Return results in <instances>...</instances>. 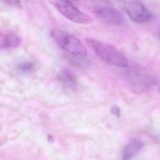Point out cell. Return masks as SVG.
<instances>
[{
    "label": "cell",
    "mask_w": 160,
    "mask_h": 160,
    "mask_svg": "<svg viewBox=\"0 0 160 160\" xmlns=\"http://www.w3.org/2000/svg\"><path fill=\"white\" fill-rule=\"evenodd\" d=\"M86 41L99 58L105 63L118 68L128 67V60L115 47L95 39H87Z\"/></svg>",
    "instance_id": "6da1fadb"
},
{
    "label": "cell",
    "mask_w": 160,
    "mask_h": 160,
    "mask_svg": "<svg viewBox=\"0 0 160 160\" xmlns=\"http://www.w3.org/2000/svg\"><path fill=\"white\" fill-rule=\"evenodd\" d=\"M52 36L60 47L75 57L86 58L87 52L84 44L77 37L63 31L55 30Z\"/></svg>",
    "instance_id": "7a4b0ae2"
},
{
    "label": "cell",
    "mask_w": 160,
    "mask_h": 160,
    "mask_svg": "<svg viewBox=\"0 0 160 160\" xmlns=\"http://www.w3.org/2000/svg\"><path fill=\"white\" fill-rule=\"evenodd\" d=\"M126 76L131 88L137 92L147 90L156 83V78L152 74L138 67L130 68Z\"/></svg>",
    "instance_id": "3957f363"
},
{
    "label": "cell",
    "mask_w": 160,
    "mask_h": 160,
    "mask_svg": "<svg viewBox=\"0 0 160 160\" xmlns=\"http://www.w3.org/2000/svg\"><path fill=\"white\" fill-rule=\"evenodd\" d=\"M119 3L121 8L134 23H147L153 18L152 13L141 2L134 0L122 1L119 2Z\"/></svg>",
    "instance_id": "277c9868"
},
{
    "label": "cell",
    "mask_w": 160,
    "mask_h": 160,
    "mask_svg": "<svg viewBox=\"0 0 160 160\" xmlns=\"http://www.w3.org/2000/svg\"><path fill=\"white\" fill-rule=\"evenodd\" d=\"M53 4L62 15L73 23L86 25L92 22L90 16L79 11L71 2L56 1L53 2Z\"/></svg>",
    "instance_id": "5b68a950"
},
{
    "label": "cell",
    "mask_w": 160,
    "mask_h": 160,
    "mask_svg": "<svg viewBox=\"0 0 160 160\" xmlns=\"http://www.w3.org/2000/svg\"><path fill=\"white\" fill-rule=\"evenodd\" d=\"M96 17L101 21L111 26H122L125 20L121 13L116 9L108 7H100L95 10Z\"/></svg>",
    "instance_id": "8992f818"
},
{
    "label": "cell",
    "mask_w": 160,
    "mask_h": 160,
    "mask_svg": "<svg viewBox=\"0 0 160 160\" xmlns=\"http://www.w3.org/2000/svg\"><path fill=\"white\" fill-rule=\"evenodd\" d=\"M59 79L67 88L74 90L77 88L78 81L76 75L70 69L65 68L61 72Z\"/></svg>",
    "instance_id": "52a82bcc"
},
{
    "label": "cell",
    "mask_w": 160,
    "mask_h": 160,
    "mask_svg": "<svg viewBox=\"0 0 160 160\" xmlns=\"http://www.w3.org/2000/svg\"><path fill=\"white\" fill-rule=\"evenodd\" d=\"M143 143L140 140L134 139L128 143L122 150V160H130L143 148Z\"/></svg>",
    "instance_id": "ba28073f"
},
{
    "label": "cell",
    "mask_w": 160,
    "mask_h": 160,
    "mask_svg": "<svg viewBox=\"0 0 160 160\" xmlns=\"http://www.w3.org/2000/svg\"><path fill=\"white\" fill-rule=\"evenodd\" d=\"M20 38L14 32L8 33L2 40V45L5 47L16 48L20 44Z\"/></svg>",
    "instance_id": "9c48e42d"
},
{
    "label": "cell",
    "mask_w": 160,
    "mask_h": 160,
    "mask_svg": "<svg viewBox=\"0 0 160 160\" xmlns=\"http://www.w3.org/2000/svg\"><path fill=\"white\" fill-rule=\"evenodd\" d=\"M33 64L32 62H24L19 63L18 66V68L21 72L27 73L31 71L33 69Z\"/></svg>",
    "instance_id": "30bf717a"
},
{
    "label": "cell",
    "mask_w": 160,
    "mask_h": 160,
    "mask_svg": "<svg viewBox=\"0 0 160 160\" xmlns=\"http://www.w3.org/2000/svg\"><path fill=\"white\" fill-rule=\"evenodd\" d=\"M111 113L115 115L118 118H119L121 115V110L117 106L113 107L111 109Z\"/></svg>",
    "instance_id": "8fae6325"
},
{
    "label": "cell",
    "mask_w": 160,
    "mask_h": 160,
    "mask_svg": "<svg viewBox=\"0 0 160 160\" xmlns=\"http://www.w3.org/2000/svg\"><path fill=\"white\" fill-rule=\"evenodd\" d=\"M5 2H7V3H9L10 4H12V5H14L16 6H18V7H20V2L18 1H7Z\"/></svg>",
    "instance_id": "7c38bea8"
},
{
    "label": "cell",
    "mask_w": 160,
    "mask_h": 160,
    "mask_svg": "<svg viewBox=\"0 0 160 160\" xmlns=\"http://www.w3.org/2000/svg\"><path fill=\"white\" fill-rule=\"evenodd\" d=\"M48 140L49 141H53V138L52 137H51V136H48Z\"/></svg>",
    "instance_id": "4fadbf2b"
}]
</instances>
